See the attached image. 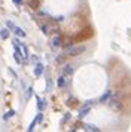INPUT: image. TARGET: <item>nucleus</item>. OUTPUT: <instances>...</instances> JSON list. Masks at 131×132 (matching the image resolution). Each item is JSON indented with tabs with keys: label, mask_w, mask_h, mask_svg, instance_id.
<instances>
[{
	"label": "nucleus",
	"mask_w": 131,
	"mask_h": 132,
	"mask_svg": "<svg viewBox=\"0 0 131 132\" xmlns=\"http://www.w3.org/2000/svg\"><path fill=\"white\" fill-rule=\"evenodd\" d=\"M86 51V46L85 45H71L69 48L66 49V55H69V56H77V55L83 54Z\"/></svg>",
	"instance_id": "f257e3e1"
},
{
	"label": "nucleus",
	"mask_w": 131,
	"mask_h": 132,
	"mask_svg": "<svg viewBox=\"0 0 131 132\" xmlns=\"http://www.w3.org/2000/svg\"><path fill=\"white\" fill-rule=\"evenodd\" d=\"M109 107L112 110H115V111H121L122 110V100H121V96L112 94L110 100H109Z\"/></svg>",
	"instance_id": "f03ea898"
},
{
	"label": "nucleus",
	"mask_w": 131,
	"mask_h": 132,
	"mask_svg": "<svg viewBox=\"0 0 131 132\" xmlns=\"http://www.w3.org/2000/svg\"><path fill=\"white\" fill-rule=\"evenodd\" d=\"M67 77H69V76H66V74H61V76L58 77V80H57V86H58L60 89H63V88L67 86V83H69Z\"/></svg>",
	"instance_id": "7ed1b4c3"
},
{
	"label": "nucleus",
	"mask_w": 131,
	"mask_h": 132,
	"mask_svg": "<svg viewBox=\"0 0 131 132\" xmlns=\"http://www.w3.org/2000/svg\"><path fill=\"white\" fill-rule=\"evenodd\" d=\"M61 45H63L61 37H60V36H54L52 40H51V49H58Z\"/></svg>",
	"instance_id": "20e7f679"
},
{
	"label": "nucleus",
	"mask_w": 131,
	"mask_h": 132,
	"mask_svg": "<svg viewBox=\"0 0 131 132\" xmlns=\"http://www.w3.org/2000/svg\"><path fill=\"white\" fill-rule=\"evenodd\" d=\"M42 119H43V114H42V111H39V114L36 116V119L33 120L31 123H30V126H28V132H31V131H33V129H34V125H36V123H40V122H42Z\"/></svg>",
	"instance_id": "39448f33"
},
{
	"label": "nucleus",
	"mask_w": 131,
	"mask_h": 132,
	"mask_svg": "<svg viewBox=\"0 0 131 132\" xmlns=\"http://www.w3.org/2000/svg\"><path fill=\"white\" fill-rule=\"evenodd\" d=\"M43 71H45V67H43V64H40V62H36V65H34V76H36V77H40L42 74H43Z\"/></svg>",
	"instance_id": "423d86ee"
},
{
	"label": "nucleus",
	"mask_w": 131,
	"mask_h": 132,
	"mask_svg": "<svg viewBox=\"0 0 131 132\" xmlns=\"http://www.w3.org/2000/svg\"><path fill=\"white\" fill-rule=\"evenodd\" d=\"M89 110H91V105H88V104H85L81 110H79V119H83L86 114L89 113Z\"/></svg>",
	"instance_id": "0eeeda50"
},
{
	"label": "nucleus",
	"mask_w": 131,
	"mask_h": 132,
	"mask_svg": "<svg viewBox=\"0 0 131 132\" xmlns=\"http://www.w3.org/2000/svg\"><path fill=\"white\" fill-rule=\"evenodd\" d=\"M21 54H23V62H28V49L23 43H21Z\"/></svg>",
	"instance_id": "6e6552de"
},
{
	"label": "nucleus",
	"mask_w": 131,
	"mask_h": 132,
	"mask_svg": "<svg viewBox=\"0 0 131 132\" xmlns=\"http://www.w3.org/2000/svg\"><path fill=\"white\" fill-rule=\"evenodd\" d=\"M73 71H75V68H73L71 64H66V65L63 67V74H66V76H71Z\"/></svg>",
	"instance_id": "1a4fd4ad"
},
{
	"label": "nucleus",
	"mask_w": 131,
	"mask_h": 132,
	"mask_svg": "<svg viewBox=\"0 0 131 132\" xmlns=\"http://www.w3.org/2000/svg\"><path fill=\"white\" fill-rule=\"evenodd\" d=\"M83 129H85V131H88V132H98V131H100V128H98V126H95V125H92V123H86V125L83 126Z\"/></svg>",
	"instance_id": "9d476101"
},
{
	"label": "nucleus",
	"mask_w": 131,
	"mask_h": 132,
	"mask_svg": "<svg viewBox=\"0 0 131 132\" xmlns=\"http://www.w3.org/2000/svg\"><path fill=\"white\" fill-rule=\"evenodd\" d=\"M12 31L15 33V36H17V37H25V36H27V34H25V31H24L21 27H18V25H15V28H13Z\"/></svg>",
	"instance_id": "9b49d317"
},
{
	"label": "nucleus",
	"mask_w": 131,
	"mask_h": 132,
	"mask_svg": "<svg viewBox=\"0 0 131 132\" xmlns=\"http://www.w3.org/2000/svg\"><path fill=\"white\" fill-rule=\"evenodd\" d=\"M112 94H113L112 90H106V94H104V95L100 98V102H101V104H104V102L109 101V100H110V96H112Z\"/></svg>",
	"instance_id": "f8f14e48"
},
{
	"label": "nucleus",
	"mask_w": 131,
	"mask_h": 132,
	"mask_svg": "<svg viewBox=\"0 0 131 132\" xmlns=\"http://www.w3.org/2000/svg\"><path fill=\"white\" fill-rule=\"evenodd\" d=\"M45 105H46L45 100H42V98H39V96H37V110H39V111H43Z\"/></svg>",
	"instance_id": "ddd939ff"
},
{
	"label": "nucleus",
	"mask_w": 131,
	"mask_h": 132,
	"mask_svg": "<svg viewBox=\"0 0 131 132\" xmlns=\"http://www.w3.org/2000/svg\"><path fill=\"white\" fill-rule=\"evenodd\" d=\"M0 37L3 40H6L9 37V28H0Z\"/></svg>",
	"instance_id": "4468645a"
},
{
	"label": "nucleus",
	"mask_w": 131,
	"mask_h": 132,
	"mask_svg": "<svg viewBox=\"0 0 131 132\" xmlns=\"http://www.w3.org/2000/svg\"><path fill=\"white\" fill-rule=\"evenodd\" d=\"M12 116H17V111H13V110H11V111H8V113H5V114H3V120L11 119Z\"/></svg>",
	"instance_id": "2eb2a0df"
},
{
	"label": "nucleus",
	"mask_w": 131,
	"mask_h": 132,
	"mask_svg": "<svg viewBox=\"0 0 131 132\" xmlns=\"http://www.w3.org/2000/svg\"><path fill=\"white\" fill-rule=\"evenodd\" d=\"M40 30L43 31V34H49V33H51L49 27H48V25H45V24H42V25H40Z\"/></svg>",
	"instance_id": "dca6fc26"
},
{
	"label": "nucleus",
	"mask_w": 131,
	"mask_h": 132,
	"mask_svg": "<svg viewBox=\"0 0 131 132\" xmlns=\"http://www.w3.org/2000/svg\"><path fill=\"white\" fill-rule=\"evenodd\" d=\"M64 60H66V54H63V55H58V58H57V64H61V62H64Z\"/></svg>",
	"instance_id": "f3484780"
},
{
	"label": "nucleus",
	"mask_w": 131,
	"mask_h": 132,
	"mask_svg": "<svg viewBox=\"0 0 131 132\" xmlns=\"http://www.w3.org/2000/svg\"><path fill=\"white\" fill-rule=\"evenodd\" d=\"M31 95H33V88L30 86V88H28V90H27V94H25V100L28 101V100H30V96H31Z\"/></svg>",
	"instance_id": "a211bd4d"
},
{
	"label": "nucleus",
	"mask_w": 131,
	"mask_h": 132,
	"mask_svg": "<svg viewBox=\"0 0 131 132\" xmlns=\"http://www.w3.org/2000/svg\"><path fill=\"white\" fill-rule=\"evenodd\" d=\"M69 119H70V114L67 113V114H66V116H64V119L61 120V125H64V123H66V122H67V120H69Z\"/></svg>",
	"instance_id": "6ab92c4d"
},
{
	"label": "nucleus",
	"mask_w": 131,
	"mask_h": 132,
	"mask_svg": "<svg viewBox=\"0 0 131 132\" xmlns=\"http://www.w3.org/2000/svg\"><path fill=\"white\" fill-rule=\"evenodd\" d=\"M12 2H13L15 5H18V6H21V5H23V0H12Z\"/></svg>",
	"instance_id": "aec40b11"
}]
</instances>
